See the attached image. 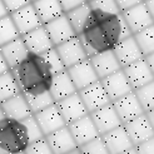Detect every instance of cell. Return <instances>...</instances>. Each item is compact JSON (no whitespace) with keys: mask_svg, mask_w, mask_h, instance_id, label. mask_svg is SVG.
Instances as JSON below:
<instances>
[{"mask_svg":"<svg viewBox=\"0 0 154 154\" xmlns=\"http://www.w3.org/2000/svg\"><path fill=\"white\" fill-rule=\"evenodd\" d=\"M32 4L42 24H45V23L58 18L59 15L64 14V10L59 0H34V2H32Z\"/></svg>","mask_w":154,"mask_h":154,"instance_id":"26","label":"cell"},{"mask_svg":"<svg viewBox=\"0 0 154 154\" xmlns=\"http://www.w3.org/2000/svg\"><path fill=\"white\" fill-rule=\"evenodd\" d=\"M49 91L54 99V102L57 103V102L61 100V99L76 93L78 90H76L75 85L73 84L70 76H69L66 69H65V70L53 75Z\"/></svg>","mask_w":154,"mask_h":154,"instance_id":"25","label":"cell"},{"mask_svg":"<svg viewBox=\"0 0 154 154\" xmlns=\"http://www.w3.org/2000/svg\"><path fill=\"white\" fill-rule=\"evenodd\" d=\"M65 154H82V152H80V149H79V147H78V148H75V149H72V150L66 152Z\"/></svg>","mask_w":154,"mask_h":154,"instance_id":"48","label":"cell"},{"mask_svg":"<svg viewBox=\"0 0 154 154\" xmlns=\"http://www.w3.org/2000/svg\"><path fill=\"white\" fill-rule=\"evenodd\" d=\"M89 115L100 135L123 124L119 115L114 109L112 102L103 105L102 108H99V109L94 112L89 113Z\"/></svg>","mask_w":154,"mask_h":154,"instance_id":"7","label":"cell"},{"mask_svg":"<svg viewBox=\"0 0 154 154\" xmlns=\"http://www.w3.org/2000/svg\"><path fill=\"white\" fill-rule=\"evenodd\" d=\"M4 118H5V113H4V110H3L2 105H0V122H2Z\"/></svg>","mask_w":154,"mask_h":154,"instance_id":"49","label":"cell"},{"mask_svg":"<svg viewBox=\"0 0 154 154\" xmlns=\"http://www.w3.org/2000/svg\"><path fill=\"white\" fill-rule=\"evenodd\" d=\"M33 115H34L35 120L38 122V124H39L44 137L66 125V123L63 119V117H61V114H60L55 103L49 105L48 108H45V109H43L40 112L33 114Z\"/></svg>","mask_w":154,"mask_h":154,"instance_id":"12","label":"cell"},{"mask_svg":"<svg viewBox=\"0 0 154 154\" xmlns=\"http://www.w3.org/2000/svg\"><path fill=\"white\" fill-rule=\"evenodd\" d=\"M25 95V99L29 104V108L32 110L33 114L40 112L45 108H48L49 105L54 104V99L50 94V91H44V93H40V94H24Z\"/></svg>","mask_w":154,"mask_h":154,"instance_id":"30","label":"cell"},{"mask_svg":"<svg viewBox=\"0 0 154 154\" xmlns=\"http://www.w3.org/2000/svg\"><path fill=\"white\" fill-rule=\"evenodd\" d=\"M0 53H2L3 58L5 59L9 69H13L17 66L21 60H24L25 57L29 54V50L23 40L21 36H18L9 43H6L0 47Z\"/></svg>","mask_w":154,"mask_h":154,"instance_id":"24","label":"cell"},{"mask_svg":"<svg viewBox=\"0 0 154 154\" xmlns=\"http://www.w3.org/2000/svg\"><path fill=\"white\" fill-rule=\"evenodd\" d=\"M20 36L10 14L0 18V47Z\"/></svg>","mask_w":154,"mask_h":154,"instance_id":"31","label":"cell"},{"mask_svg":"<svg viewBox=\"0 0 154 154\" xmlns=\"http://www.w3.org/2000/svg\"><path fill=\"white\" fill-rule=\"evenodd\" d=\"M122 69H123V72H124V74H125L127 79H128L133 90L140 88V87L145 85V84L150 83L152 80H154V75H153L150 68L144 58L137 60L134 63L129 64Z\"/></svg>","mask_w":154,"mask_h":154,"instance_id":"9","label":"cell"},{"mask_svg":"<svg viewBox=\"0 0 154 154\" xmlns=\"http://www.w3.org/2000/svg\"><path fill=\"white\" fill-rule=\"evenodd\" d=\"M8 14H9V11H8V9L5 8L3 0H0V18L5 17V15H8Z\"/></svg>","mask_w":154,"mask_h":154,"instance_id":"46","label":"cell"},{"mask_svg":"<svg viewBox=\"0 0 154 154\" xmlns=\"http://www.w3.org/2000/svg\"><path fill=\"white\" fill-rule=\"evenodd\" d=\"M123 127L127 130V133H128L134 147L154 137V130H153L145 113L124 123Z\"/></svg>","mask_w":154,"mask_h":154,"instance_id":"13","label":"cell"},{"mask_svg":"<svg viewBox=\"0 0 154 154\" xmlns=\"http://www.w3.org/2000/svg\"><path fill=\"white\" fill-rule=\"evenodd\" d=\"M133 36L144 57L154 51V24L133 34Z\"/></svg>","mask_w":154,"mask_h":154,"instance_id":"29","label":"cell"},{"mask_svg":"<svg viewBox=\"0 0 154 154\" xmlns=\"http://www.w3.org/2000/svg\"><path fill=\"white\" fill-rule=\"evenodd\" d=\"M43 25H44L45 30H47V33H48L54 47L60 44V43H64L65 40L70 39V38L76 35L72 24H70V21H69L66 18L65 13L59 15V17L55 19L45 23Z\"/></svg>","mask_w":154,"mask_h":154,"instance_id":"10","label":"cell"},{"mask_svg":"<svg viewBox=\"0 0 154 154\" xmlns=\"http://www.w3.org/2000/svg\"><path fill=\"white\" fill-rule=\"evenodd\" d=\"M18 93H20V88L10 69L0 74V103L14 97Z\"/></svg>","mask_w":154,"mask_h":154,"instance_id":"28","label":"cell"},{"mask_svg":"<svg viewBox=\"0 0 154 154\" xmlns=\"http://www.w3.org/2000/svg\"><path fill=\"white\" fill-rule=\"evenodd\" d=\"M66 72H68L69 76H70L73 84L75 85L76 90H80V89L85 88V87L90 85V84L99 80L89 58L66 68Z\"/></svg>","mask_w":154,"mask_h":154,"instance_id":"6","label":"cell"},{"mask_svg":"<svg viewBox=\"0 0 154 154\" xmlns=\"http://www.w3.org/2000/svg\"><path fill=\"white\" fill-rule=\"evenodd\" d=\"M87 2H89V0H87Z\"/></svg>","mask_w":154,"mask_h":154,"instance_id":"51","label":"cell"},{"mask_svg":"<svg viewBox=\"0 0 154 154\" xmlns=\"http://www.w3.org/2000/svg\"><path fill=\"white\" fill-rule=\"evenodd\" d=\"M30 140L21 120L4 118L0 122V154H17L26 149Z\"/></svg>","mask_w":154,"mask_h":154,"instance_id":"3","label":"cell"},{"mask_svg":"<svg viewBox=\"0 0 154 154\" xmlns=\"http://www.w3.org/2000/svg\"><path fill=\"white\" fill-rule=\"evenodd\" d=\"M32 2H34V0H32Z\"/></svg>","mask_w":154,"mask_h":154,"instance_id":"52","label":"cell"},{"mask_svg":"<svg viewBox=\"0 0 154 154\" xmlns=\"http://www.w3.org/2000/svg\"><path fill=\"white\" fill-rule=\"evenodd\" d=\"M78 94L82 98L88 113H91V112L99 109V108H102L103 105L110 103V99L108 97L100 80H98L93 84H90V85L78 90Z\"/></svg>","mask_w":154,"mask_h":154,"instance_id":"8","label":"cell"},{"mask_svg":"<svg viewBox=\"0 0 154 154\" xmlns=\"http://www.w3.org/2000/svg\"><path fill=\"white\" fill-rule=\"evenodd\" d=\"M100 83L103 84V87L106 91L108 97H109L110 102L117 100L120 97L133 91L124 72H123V69H119V70H117L115 73L100 79Z\"/></svg>","mask_w":154,"mask_h":154,"instance_id":"14","label":"cell"},{"mask_svg":"<svg viewBox=\"0 0 154 154\" xmlns=\"http://www.w3.org/2000/svg\"><path fill=\"white\" fill-rule=\"evenodd\" d=\"M10 17H11V19H13L14 24L17 26L20 35L43 25L32 3L10 13Z\"/></svg>","mask_w":154,"mask_h":154,"instance_id":"18","label":"cell"},{"mask_svg":"<svg viewBox=\"0 0 154 154\" xmlns=\"http://www.w3.org/2000/svg\"><path fill=\"white\" fill-rule=\"evenodd\" d=\"M142 2H143V0H115V3H117L120 13L127 10V9H129V8L134 6V5H137V4L142 3Z\"/></svg>","mask_w":154,"mask_h":154,"instance_id":"41","label":"cell"},{"mask_svg":"<svg viewBox=\"0 0 154 154\" xmlns=\"http://www.w3.org/2000/svg\"><path fill=\"white\" fill-rule=\"evenodd\" d=\"M23 94H40L48 91L53 73L44 58L39 54L29 53L24 60L10 69Z\"/></svg>","mask_w":154,"mask_h":154,"instance_id":"2","label":"cell"},{"mask_svg":"<svg viewBox=\"0 0 154 154\" xmlns=\"http://www.w3.org/2000/svg\"><path fill=\"white\" fill-rule=\"evenodd\" d=\"M3 110L5 113L6 118L17 119V120H23L29 115H32V110L29 108V104L25 99V95L21 93L15 94L14 97L6 99V100L0 103Z\"/></svg>","mask_w":154,"mask_h":154,"instance_id":"23","label":"cell"},{"mask_svg":"<svg viewBox=\"0 0 154 154\" xmlns=\"http://www.w3.org/2000/svg\"><path fill=\"white\" fill-rule=\"evenodd\" d=\"M3 3H4L5 8H6L8 11H9V14H10V13H13L15 10L20 9V8L30 4V3H32V0H3Z\"/></svg>","mask_w":154,"mask_h":154,"instance_id":"38","label":"cell"},{"mask_svg":"<svg viewBox=\"0 0 154 154\" xmlns=\"http://www.w3.org/2000/svg\"><path fill=\"white\" fill-rule=\"evenodd\" d=\"M144 4H145V6H147L152 19L154 20V0H144Z\"/></svg>","mask_w":154,"mask_h":154,"instance_id":"43","label":"cell"},{"mask_svg":"<svg viewBox=\"0 0 154 154\" xmlns=\"http://www.w3.org/2000/svg\"><path fill=\"white\" fill-rule=\"evenodd\" d=\"M79 149H80L82 154H110L108 148L105 147L100 135L79 145Z\"/></svg>","mask_w":154,"mask_h":154,"instance_id":"33","label":"cell"},{"mask_svg":"<svg viewBox=\"0 0 154 154\" xmlns=\"http://www.w3.org/2000/svg\"><path fill=\"white\" fill-rule=\"evenodd\" d=\"M42 57L44 58L45 61H47V64L49 65V68H50V70H51L53 74H57V73H60V72L65 70V66L63 64V61H61V59L59 57V54H58L55 47H53L49 50L44 51L42 54Z\"/></svg>","mask_w":154,"mask_h":154,"instance_id":"34","label":"cell"},{"mask_svg":"<svg viewBox=\"0 0 154 154\" xmlns=\"http://www.w3.org/2000/svg\"><path fill=\"white\" fill-rule=\"evenodd\" d=\"M89 60L94 68L99 80L122 69L113 50H105L102 53H97L94 55L89 57Z\"/></svg>","mask_w":154,"mask_h":154,"instance_id":"19","label":"cell"},{"mask_svg":"<svg viewBox=\"0 0 154 154\" xmlns=\"http://www.w3.org/2000/svg\"><path fill=\"white\" fill-rule=\"evenodd\" d=\"M17 154H25V153H24V152H21V153H17Z\"/></svg>","mask_w":154,"mask_h":154,"instance_id":"50","label":"cell"},{"mask_svg":"<svg viewBox=\"0 0 154 154\" xmlns=\"http://www.w3.org/2000/svg\"><path fill=\"white\" fill-rule=\"evenodd\" d=\"M59 3L61 5V8H63L64 13H66L69 10L74 9V8H76V6L87 3V0H59Z\"/></svg>","mask_w":154,"mask_h":154,"instance_id":"40","label":"cell"},{"mask_svg":"<svg viewBox=\"0 0 154 154\" xmlns=\"http://www.w3.org/2000/svg\"><path fill=\"white\" fill-rule=\"evenodd\" d=\"M113 51H114L115 57H117L122 68H124L129 64L134 63V61L144 58L139 45L137 44L133 35H129V36L124 38L123 40H120L113 48Z\"/></svg>","mask_w":154,"mask_h":154,"instance_id":"16","label":"cell"},{"mask_svg":"<svg viewBox=\"0 0 154 154\" xmlns=\"http://www.w3.org/2000/svg\"><path fill=\"white\" fill-rule=\"evenodd\" d=\"M133 35L120 14L91 9L83 30L78 34L88 58L97 53L113 50L124 38Z\"/></svg>","mask_w":154,"mask_h":154,"instance_id":"1","label":"cell"},{"mask_svg":"<svg viewBox=\"0 0 154 154\" xmlns=\"http://www.w3.org/2000/svg\"><path fill=\"white\" fill-rule=\"evenodd\" d=\"M45 139L54 154H65L69 150L78 148V144L75 143L68 125L45 135Z\"/></svg>","mask_w":154,"mask_h":154,"instance_id":"22","label":"cell"},{"mask_svg":"<svg viewBox=\"0 0 154 154\" xmlns=\"http://www.w3.org/2000/svg\"><path fill=\"white\" fill-rule=\"evenodd\" d=\"M100 137L110 154H119L134 147L123 124L102 134Z\"/></svg>","mask_w":154,"mask_h":154,"instance_id":"20","label":"cell"},{"mask_svg":"<svg viewBox=\"0 0 154 154\" xmlns=\"http://www.w3.org/2000/svg\"><path fill=\"white\" fill-rule=\"evenodd\" d=\"M90 10H91L90 5L87 2V3H84V4H82V5L76 6V8H74V9L65 13L66 18H68L69 21H70V24H72V26H73L76 35L82 32L84 25H85V23H87L88 18H89Z\"/></svg>","mask_w":154,"mask_h":154,"instance_id":"27","label":"cell"},{"mask_svg":"<svg viewBox=\"0 0 154 154\" xmlns=\"http://www.w3.org/2000/svg\"><path fill=\"white\" fill-rule=\"evenodd\" d=\"M24 153L25 154H54L49 147L47 139H45V137L39 140L29 143V145L24 150Z\"/></svg>","mask_w":154,"mask_h":154,"instance_id":"37","label":"cell"},{"mask_svg":"<svg viewBox=\"0 0 154 154\" xmlns=\"http://www.w3.org/2000/svg\"><path fill=\"white\" fill-rule=\"evenodd\" d=\"M90 9L99 10L108 14H120V10L115 0H89Z\"/></svg>","mask_w":154,"mask_h":154,"instance_id":"36","label":"cell"},{"mask_svg":"<svg viewBox=\"0 0 154 154\" xmlns=\"http://www.w3.org/2000/svg\"><path fill=\"white\" fill-rule=\"evenodd\" d=\"M144 59H145V61L148 63L150 70H152V73H153V75H154V51L150 53V54H148V55H145Z\"/></svg>","mask_w":154,"mask_h":154,"instance_id":"42","label":"cell"},{"mask_svg":"<svg viewBox=\"0 0 154 154\" xmlns=\"http://www.w3.org/2000/svg\"><path fill=\"white\" fill-rule=\"evenodd\" d=\"M145 115H147V118H148V120L150 123L153 130H154V108L150 109V110H148V112H145Z\"/></svg>","mask_w":154,"mask_h":154,"instance_id":"45","label":"cell"},{"mask_svg":"<svg viewBox=\"0 0 154 154\" xmlns=\"http://www.w3.org/2000/svg\"><path fill=\"white\" fill-rule=\"evenodd\" d=\"M20 36L23 38V40H24L29 53H34V54L42 55L44 51H47L54 47L44 25L38 26Z\"/></svg>","mask_w":154,"mask_h":154,"instance_id":"21","label":"cell"},{"mask_svg":"<svg viewBox=\"0 0 154 154\" xmlns=\"http://www.w3.org/2000/svg\"><path fill=\"white\" fill-rule=\"evenodd\" d=\"M55 104H57L61 117H63L66 124L89 114L85 105H84V103L82 100V98L78 94V91L64 98V99H61V100L57 102Z\"/></svg>","mask_w":154,"mask_h":154,"instance_id":"15","label":"cell"},{"mask_svg":"<svg viewBox=\"0 0 154 154\" xmlns=\"http://www.w3.org/2000/svg\"><path fill=\"white\" fill-rule=\"evenodd\" d=\"M112 104L114 106L115 112H117V114L119 115L123 124L144 114V110L139 100H138L137 95L134 94V91H130V93L120 97L117 100L112 102Z\"/></svg>","mask_w":154,"mask_h":154,"instance_id":"11","label":"cell"},{"mask_svg":"<svg viewBox=\"0 0 154 154\" xmlns=\"http://www.w3.org/2000/svg\"><path fill=\"white\" fill-rule=\"evenodd\" d=\"M21 123L24 124L25 129H26V133H28V137H29V140L30 143L32 142H35V140H39L42 138H44V134L42 132V129L38 124V122L35 120L34 115H29L25 119H23Z\"/></svg>","mask_w":154,"mask_h":154,"instance_id":"35","label":"cell"},{"mask_svg":"<svg viewBox=\"0 0 154 154\" xmlns=\"http://www.w3.org/2000/svg\"><path fill=\"white\" fill-rule=\"evenodd\" d=\"M122 17L124 19L125 24L128 25V28L130 29L132 34H135L154 24V20L152 19L144 2L122 11Z\"/></svg>","mask_w":154,"mask_h":154,"instance_id":"5","label":"cell"},{"mask_svg":"<svg viewBox=\"0 0 154 154\" xmlns=\"http://www.w3.org/2000/svg\"><path fill=\"white\" fill-rule=\"evenodd\" d=\"M8 70H9V66H8L5 59L3 58L2 53H0V74H3L5 72H8Z\"/></svg>","mask_w":154,"mask_h":154,"instance_id":"44","label":"cell"},{"mask_svg":"<svg viewBox=\"0 0 154 154\" xmlns=\"http://www.w3.org/2000/svg\"><path fill=\"white\" fill-rule=\"evenodd\" d=\"M133 91L137 95L138 100H139L144 113L153 109L154 108V80H152L150 83L145 84V85L138 88Z\"/></svg>","mask_w":154,"mask_h":154,"instance_id":"32","label":"cell"},{"mask_svg":"<svg viewBox=\"0 0 154 154\" xmlns=\"http://www.w3.org/2000/svg\"><path fill=\"white\" fill-rule=\"evenodd\" d=\"M135 149L138 154H154V137L135 145Z\"/></svg>","mask_w":154,"mask_h":154,"instance_id":"39","label":"cell"},{"mask_svg":"<svg viewBox=\"0 0 154 154\" xmlns=\"http://www.w3.org/2000/svg\"><path fill=\"white\" fill-rule=\"evenodd\" d=\"M66 125H68L69 130H70L75 143L78 144V147L100 135L89 114L84 115V117L76 119L72 123H69Z\"/></svg>","mask_w":154,"mask_h":154,"instance_id":"17","label":"cell"},{"mask_svg":"<svg viewBox=\"0 0 154 154\" xmlns=\"http://www.w3.org/2000/svg\"><path fill=\"white\" fill-rule=\"evenodd\" d=\"M143 2H144V0H143Z\"/></svg>","mask_w":154,"mask_h":154,"instance_id":"53","label":"cell"},{"mask_svg":"<svg viewBox=\"0 0 154 154\" xmlns=\"http://www.w3.org/2000/svg\"><path fill=\"white\" fill-rule=\"evenodd\" d=\"M55 49L59 54L61 61H63L65 69L88 58L85 49H84L78 35L65 40L64 43L55 45Z\"/></svg>","mask_w":154,"mask_h":154,"instance_id":"4","label":"cell"},{"mask_svg":"<svg viewBox=\"0 0 154 154\" xmlns=\"http://www.w3.org/2000/svg\"><path fill=\"white\" fill-rule=\"evenodd\" d=\"M119 154H138V152H137L135 147H132L130 149H127V150L122 152V153H119Z\"/></svg>","mask_w":154,"mask_h":154,"instance_id":"47","label":"cell"}]
</instances>
